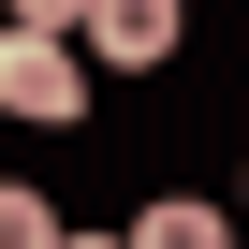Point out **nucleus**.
<instances>
[{
    "mask_svg": "<svg viewBox=\"0 0 249 249\" xmlns=\"http://www.w3.org/2000/svg\"><path fill=\"white\" fill-rule=\"evenodd\" d=\"M0 117L73 132V117H88V59H73L59 30H0Z\"/></svg>",
    "mask_w": 249,
    "mask_h": 249,
    "instance_id": "nucleus-1",
    "label": "nucleus"
},
{
    "mask_svg": "<svg viewBox=\"0 0 249 249\" xmlns=\"http://www.w3.org/2000/svg\"><path fill=\"white\" fill-rule=\"evenodd\" d=\"M73 15L88 0H0V30H59V44H73Z\"/></svg>",
    "mask_w": 249,
    "mask_h": 249,
    "instance_id": "nucleus-5",
    "label": "nucleus"
},
{
    "mask_svg": "<svg viewBox=\"0 0 249 249\" xmlns=\"http://www.w3.org/2000/svg\"><path fill=\"white\" fill-rule=\"evenodd\" d=\"M176 0H88V15H73V59H103V73H161L176 59Z\"/></svg>",
    "mask_w": 249,
    "mask_h": 249,
    "instance_id": "nucleus-2",
    "label": "nucleus"
},
{
    "mask_svg": "<svg viewBox=\"0 0 249 249\" xmlns=\"http://www.w3.org/2000/svg\"><path fill=\"white\" fill-rule=\"evenodd\" d=\"M117 249H234V234H220V205H191V191H176V205H147L132 234H117Z\"/></svg>",
    "mask_w": 249,
    "mask_h": 249,
    "instance_id": "nucleus-3",
    "label": "nucleus"
},
{
    "mask_svg": "<svg viewBox=\"0 0 249 249\" xmlns=\"http://www.w3.org/2000/svg\"><path fill=\"white\" fill-rule=\"evenodd\" d=\"M59 249H117V234H59Z\"/></svg>",
    "mask_w": 249,
    "mask_h": 249,
    "instance_id": "nucleus-6",
    "label": "nucleus"
},
{
    "mask_svg": "<svg viewBox=\"0 0 249 249\" xmlns=\"http://www.w3.org/2000/svg\"><path fill=\"white\" fill-rule=\"evenodd\" d=\"M0 249H59V205H44L30 176H0Z\"/></svg>",
    "mask_w": 249,
    "mask_h": 249,
    "instance_id": "nucleus-4",
    "label": "nucleus"
}]
</instances>
